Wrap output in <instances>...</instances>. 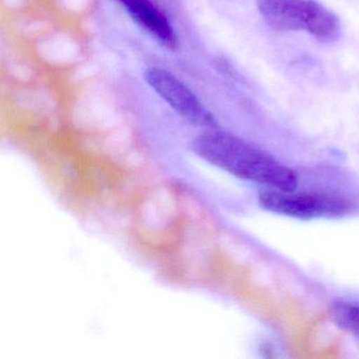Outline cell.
Instances as JSON below:
<instances>
[{
  "label": "cell",
  "instance_id": "6",
  "mask_svg": "<svg viewBox=\"0 0 359 359\" xmlns=\"http://www.w3.org/2000/svg\"><path fill=\"white\" fill-rule=\"evenodd\" d=\"M334 323L359 342V304L337 300L330 308Z\"/></svg>",
  "mask_w": 359,
  "mask_h": 359
},
{
  "label": "cell",
  "instance_id": "3",
  "mask_svg": "<svg viewBox=\"0 0 359 359\" xmlns=\"http://www.w3.org/2000/svg\"><path fill=\"white\" fill-rule=\"evenodd\" d=\"M266 211L297 219L340 217L350 212L351 203L337 195L266 189L258 195Z\"/></svg>",
  "mask_w": 359,
  "mask_h": 359
},
{
  "label": "cell",
  "instance_id": "5",
  "mask_svg": "<svg viewBox=\"0 0 359 359\" xmlns=\"http://www.w3.org/2000/svg\"><path fill=\"white\" fill-rule=\"evenodd\" d=\"M130 18L159 45L170 51L178 49V36L165 12L153 0H117Z\"/></svg>",
  "mask_w": 359,
  "mask_h": 359
},
{
  "label": "cell",
  "instance_id": "1",
  "mask_svg": "<svg viewBox=\"0 0 359 359\" xmlns=\"http://www.w3.org/2000/svg\"><path fill=\"white\" fill-rule=\"evenodd\" d=\"M190 148L210 165L241 180L275 190L297 188L295 172L272 155L218 128L203 130L192 140Z\"/></svg>",
  "mask_w": 359,
  "mask_h": 359
},
{
  "label": "cell",
  "instance_id": "2",
  "mask_svg": "<svg viewBox=\"0 0 359 359\" xmlns=\"http://www.w3.org/2000/svg\"><path fill=\"white\" fill-rule=\"evenodd\" d=\"M257 8L278 32L304 31L323 43H335L341 34L337 16L316 0H257Z\"/></svg>",
  "mask_w": 359,
  "mask_h": 359
},
{
  "label": "cell",
  "instance_id": "4",
  "mask_svg": "<svg viewBox=\"0 0 359 359\" xmlns=\"http://www.w3.org/2000/svg\"><path fill=\"white\" fill-rule=\"evenodd\" d=\"M144 81L151 89L190 125L203 130L216 129L217 121L196 94L171 71L150 67L144 71Z\"/></svg>",
  "mask_w": 359,
  "mask_h": 359
}]
</instances>
